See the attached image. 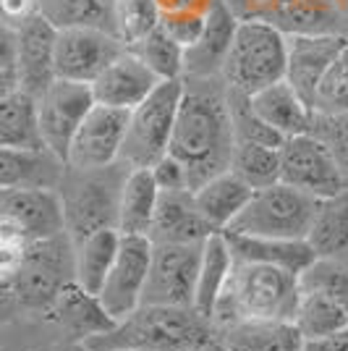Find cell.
<instances>
[{"instance_id": "cell-1", "label": "cell", "mask_w": 348, "mask_h": 351, "mask_svg": "<svg viewBox=\"0 0 348 351\" xmlns=\"http://www.w3.org/2000/svg\"><path fill=\"white\" fill-rule=\"evenodd\" d=\"M184 92L175 113L168 155L189 171L191 191L207 178L228 171L233 152V126L228 113V87L223 79H181Z\"/></svg>"}, {"instance_id": "cell-2", "label": "cell", "mask_w": 348, "mask_h": 351, "mask_svg": "<svg viewBox=\"0 0 348 351\" xmlns=\"http://www.w3.org/2000/svg\"><path fill=\"white\" fill-rule=\"evenodd\" d=\"M212 341V322L194 307L139 304L108 333L89 338L87 351H189Z\"/></svg>"}, {"instance_id": "cell-3", "label": "cell", "mask_w": 348, "mask_h": 351, "mask_svg": "<svg viewBox=\"0 0 348 351\" xmlns=\"http://www.w3.org/2000/svg\"><path fill=\"white\" fill-rule=\"evenodd\" d=\"M301 299V280L277 265L233 260L231 278L212 312V325L236 320L293 322Z\"/></svg>"}, {"instance_id": "cell-4", "label": "cell", "mask_w": 348, "mask_h": 351, "mask_svg": "<svg viewBox=\"0 0 348 351\" xmlns=\"http://www.w3.org/2000/svg\"><path fill=\"white\" fill-rule=\"evenodd\" d=\"M131 168L113 162L102 168H66L58 181V197L63 205V223L71 241L116 228L121 189Z\"/></svg>"}, {"instance_id": "cell-5", "label": "cell", "mask_w": 348, "mask_h": 351, "mask_svg": "<svg viewBox=\"0 0 348 351\" xmlns=\"http://www.w3.org/2000/svg\"><path fill=\"white\" fill-rule=\"evenodd\" d=\"M286 50L288 34L270 21H238L220 76L228 89L254 95L257 89L286 79Z\"/></svg>"}, {"instance_id": "cell-6", "label": "cell", "mask_w": 348, "mask_h": 351, "mask_svg": "<svg viewBox=\"0 0 348 351\" xmlns=\"http://www.w3.org/2000/svg\"><path fill=\"white\" fill-rule=\"evenodd\" d=\"M317 207V197L277 181L273 186L251 191L244 210L225 231L260 239H306Z\"/></svg>"}, {"instance_id": "cell-7", "label": "cell", "mask_w": 348, "mask_h": 351, "mask_svg": "<svg viewBox=\"0 0 348 351\" xmlns=\"http://www.w3.org/2000/svg\"><path fill=\"white\" fill-rule=\"evenodd\" d=\"M73 280V241L66 231L32 241L24 263L11 278V291L18 307L45 315L69 283Z\"/></svg>"}, {"instance_id": "cell-8", "label": "cell", "mask_w": 348, "mask_h": 351, "mask_svg": "<svg viewBox=\"0 0 348 351\" xmlns=\"http://www.w3.org/2000/svg\"><path fill=\"white\" fill-rule=\"evenodd\" d=\"M184 82H160L134 110H129V126L121 147V162L129 168H152L168 155L175 113L181 103Z\"/></svg>"}, {"instance_id": "cell-9", "label": "cell", "mask_w": 348, "mask_h": 351, "mask_svg": "<svg viewBox=\"0 0 348 351\" xmlns=\"http://www.w3.org/2000/svg\"><path fill=\"white\" fill-rule=\"evenodd\" d=\"M280 181L317 199H327L348 189L330 147L317 134L288 136L280 145Z\"/></svg>"}, {"instance_id": "cell-10", "label": "cell", "mask_w": 348, "mask_h": 351, "mask_svg": "<svg viewBox=\"0 0 348 351\" xmlns=\"http://www.w3.org/2000/svg\"><path fill=\"white\" fill-rule=\"evenodd\" d=\"M202 244H152L142 304L194 307Z\"/></svg>"}, {"instance_id": "cell-11", "label": "cell", "mask_w": 348, "mask_h": 351, "mask_svg": "<svg viewBox=\"0 0 348 351\" xmlns=\"http://www.w3.org/2000/svg\"><path fill=\"white\" fill-rule=\"evenodd\" d=\"M34 103H37V126L45 149L66 162L73 134L89 113V108L95 105L92 87L82 82L55 79L40 97H34Z\"/></svg>"}, {"instance_id": "cell-12", "label": "cell", "mask_w": 348, "mask_h": 351, "mask_svg": "<svg viewBox=\"0 0 348 351\" xmlns=\"http://www.w3.org/2000/svg\"><path fill=\"white\" fill-rule=\"evenodd\" d=\"M149 254H152V241L147 236H121L113 267L108 270L97 293L105 312L116 322L142 304L147 273H149Z\"/></svg>"}, {"instance_id": "cell-13", "label": "cell", "mask_w": 348, "mask_h": 351, "mask_svg": "<svg viewBox=\"0 0 348 351\" xmlns=\"http://www.w3.org/2000/svg\"><path fill=\"white\" fill-rule=\"evenodd\" d=\"M129 126V110L92 105L73 134L66 168H102L121 160V147Z\"/></svg>"}, {"instance_id": "cell-14", "label": "cell", "mask_w": 348, "mask_h": 351, "mask_svg": "<svg viewBox=\"0 0 348 351\" xmlns=\"http://www.w3.org/2000/svg\"><path fill=\"white\" fill-rule=\"evenodd\" d=\"M123 50L116 34L102 29H60L55 37V79L92 84Z\"/></svg>"}, {"instance_id": "cell-15", "label": "cell", "mask_w": 348, "mask_h": 351, "mask_svg": "<svg viewBox=\"0 0 348 351\" xmlns=\"http://www.w3.org/2000/svg\"><path fill=\"white\" fill-rule=\"evenodd\" d=\"M55 37L58 29L50 27L40 14L29 16L16 27L18 89L32 97H40L55 82Z\"/></svg>"}, {"instance_id": "cell-16", "label": "cell", "mask_w": 348, "mask_h": 351, "mask_svg": "<svg viewBox=\"0 0 348 351\" xmlns=\"http://www.w3.org/2000/svg\"><path fill=\"white\" fill-rule=\"evenodd\" d=\"M42 317L50 325H55L60 336H66L71 343H82V346L89 338L102 336L116 325V320L100 304V299L95 293L84 291L76 280H71L55 296V302L45 309Z\"/></svg>"}, {"instance_id": "cell-17", "label": "cell", "mask_w": 348, "mask_h": 351, "mask_svg": "<svg viewBox=\"0 0 348 351\" xmlns=\"http://www.w3.org/2000/svg\"><path fill=\"white\" fill-rule=\"evenodd\" d=\"M158 84V76L149 71L129 47H123L116 58L97 73V79L89 87H92V97L97 105L134 110Z\"/></svg>"}, {"instance_id": "cell-18", "label": "cell", "mask_w": 348, "mask_h": 351, "mask_svg": "<svg viewBox=\"0 0 348 351\" xmlns=\"http://www.w3.org/2000/svg\"><path fill=\"white\" fill-rule=\"evenodd\" d=\"M348 45L346 34H290L286 50V82L312 108V95L322 73Z\"/></svg>"}, {"instance_id": "cell-19", "label": "cell", "mask_w": 348, "mask_h": 351, "mask_svg": "<svg viewBox=\"0 0 348 351\" xmlns=\"http://www.w3.org/2000/svg\"><path fill=\"white\" fill-rule=\"evenodd\" d=\"M215 228L199 215L191 189L160 191L147 239L152 244H202Z\"/></svg>"}, {"instance_id": "cell-20", "label": "cell", "mask_w": 348, "mask_h": 351, "mask_svg": "<svg viewBox=\"0 0 348 351\" xmlns=\"http://www.w3.org/2000/svg\"><path fill=\"white\" fill-rule=\"evenodd\" d=\"M0 213L14 218L27 239H47L66 231L58 189H8L0 191Z\"/></svg>"}, {"instance_id": "cell-21", "label": "cell", "mask_w": 348, "mask_h": 351, "mask_svg": "<svg viewBox=\"0 0 348 351\" xmlns=\"http://www.w3.org/2000/svg\"><path fill=\"white\" fill-rule=\"evenodd\" d=\"M212 341L223 351H304V338L293 322L236 320L212 325Z\"/></svg>"}, {"instance_id": "cell-22", "label": "cell", "mask_w": 348, "mask_h": 351, "mask_svg": "<svg viewBox=\"0 0 348 351\" xmlns=\"http://www.w3.org/2000/svg\"><path fill=\"white\" fill-rule=\"evenodd\" d=\"M236 24L238 21L215 0V5L207 11L199 40L184 50V79H223L220 73L231 50Z\"/></svg>"}, {"instance_id": "cell-23", "label": "cell", "mask_w": 348, "mask_h": 351, "mask_svg": "<svg viewBox=\"0 0 348 351\" xmlns=\"http://www.w3.org/2000/svg\"><path fill=\"white\" fill-rule=\"evenodd\" d=\"M249 103L254 108V113L283 139L309 134L314 129V110L286 79L257 89L254 95H249Z\"/></svg>"}, {"instance_id": "cell-24", "label": "cell", "mask_w": 348, "mask_h": 351, "mask_svg": "<svg viewBox=\"0 0 348 351\" xmlns=\"http://www.w3.org/2000/svg\"><path fill=\"white\" fill-rule=\"evenodd\" d=\"M66 162L47 149L0 147V191L8 189H58Z\"/></svg>"}, {"instance_id": "cell-25", "label": "cell", "mask_w": 348, "mask_h": 351, "mask_svg": "<svg viewBox=\"0 0 348 351\" xmlns=\"http://www.w3.org/2000/svg\"><path fill=\"white\" fill-rule=\"evenodd\" d=\"M231 244L233 260L238 263H264L277 265L293 276H301L309 265L317 260L314 249L306 239H260V236H241L223 231Z\"/></svg>"}, {"instance_id": "cell-26", "label": "cell", "mask_w": 348, "mask_h": 351, "mask_svg": "<svg viewBox=\"0 0 348 351\" xmlns=\"http://www.w3.org/2000/svg\"><path fill=\"white\" fill-rule=\"evenodd\" d=\"M264 21L283 34H343L338 0H275Z\"/></svg>"}, {"instance_id": "cell-27", "label": "cell", "mask_w": 348, "mask_h": 351, "mask_svg": "<svg viewBox=\"0 0 348 351\" xmlns=\"http://www.w3.org/2000/svg\"><path fill=\"white\" fill-rule=\"evenodd\" d=\"M251 191L254 189L244 178H238L233 171H223L199 184L191 194H194V205L199 210V215L210 223V228L225 231L236 220V215L244 210Z\"/></svg>"}, {"instance_id": "cell-28", "label": "cell", "mask_w": 348, "mask_h": 351, "mask_svg": "<svg viewBox=\"0 0 348 351\" xmlns=\"http://www.w3.org/2000/svg\"><path fill=\"white\" fill-rule=\"evenodd\" d=\"M233 252L223 231H215L204 239L199 273H197V291H194V309L212 322V312L218 307L220 293L231 278Z\"/></svg>"}, {"instance_id": "cell-29", "label": "cell", "mask_w": 348, "mask_h": 351, "mask_svg": "<svg viewBox=\"0 0 348 351\" xmlns=\"http://www.w3.org/2000/svg\"><path fill=\"white\" fill-rule=\"evenodd\" d=\"M160 189L149 168H131L121 189L118 202V234L121 236H147L155 218Z\"/></svg>"}, {"instance_id": "cell-30", "label": "cell", "mask_w": 348, "mask_h": 351, "mask_svg": "<svg viewBox=\"0 0 348 351\" xmlns=\"http://www.w3.org/2000/svg\"><path fill=\"white\" fill-rule=\"evenodd\" d=\"M309 247L317 257L343 260L348 254V189L319 199L317 215L312 220V228L306 234Z\"/></svg>"}, {"instance_id": "cell-31", "label": "cell", "mask_w": 348, "mask_h": 351, "mask_svg": "<svg viewBox=\"0 0 348 351\" xmlns=\"http://www.w3.org/2000/svg\"><path fill=\"white\" fill-rule=\"evenodd\" d=\"M118 244H121L118 228H105L73 244V280L84 291L95 296L100 293L102 280L118 254Z\"/></svg>"}, {"instance_id": "cell-32", "label": "cell", "mask_w": 348, "mask_h": 351, "mask_svg": "<svg viewBox=\"0 0 348 351\" xmlns=\"http://www.w3.org/2000/svg\"><path fill=\"white\" fill-rule=\"evenodd\" d=\"M37 14L55 29H102L113 34V0H37Z\"/></svg>"}, {"instance_id": "cell-33", "label": "cell", "mask_w": 348, "mask_h": 351, "mask_svg": "<svg viewBox=\"0 0 348 351\" xmlns=\"http://www.w3.org/2000/svg\"><path fill=\"white\" fill-rule=\"evenodd\" d=\"M0 147L45 149L37 126V103L21 89L0 100Z\"/></svg>"}, {"instance_id": "cell-34", "label": "cell", "mask_w": 348, "mask_h": 351, "mask_svg": "<svg viewBox=\"0 0 348 351\" xmlns=\"http://www.w3.org/2000/svg\"><path fill=\"white\" fill-rule=\"evenodd\" d=\"M293 325L304 341H312V338L327 336V333H335L340 328H348V312L325 291L301 289Z\"/></svg>"}, {"instance_id": "cell-35", "label": "cell", "mask_w": 348, "mask_h": 351, "mask_svg": "<svg viewBox=\"0 0 348 351\" xmlns=\"http://www.w3.org/2000/svg\"><path fill=\"white\" fill-rule=\"evenodd\" d=\"M129 50L158 76V82L184 79V47L175 43L160 24L149 34H145L139 43L131 45Z\"/></svg>"}, {"instance_id": "cell-36", "label": "cell", "mask_w": 348, "mask_h": 351, "mask_svg": "<svg viewBox=\"0 0 348 351\" xmlns=\"http://www.w3.org/2000/svg\"><path fill=\"white\" fill-rule=\"evenodd\" d=\"M228 171L244 178L251 189H264L280 181V147L236 142Z\"/></svg>"}, {"instance_id": "cell-37", "label": "cell", "mask_w": 348, "mask_h": 351, "mask_svg": "<svg viewBox=\"0 0 348 351\" xmlns=\"http://www.w3.org/2000/svg\"><path fill=\"white\" fill-rule=\"evenodd\" d=\"M314 116L338 118L348 116V45L335 56V60L322 73L317 89L312 95Z\"/></svg>"}, {"instance_id": "cell-38", "label": "cell", "mask_w": 348, "mask_h": 351, "mask_svg": "<svg viewBox=\"0 0 348 351\" xmlns=\"http://www.w3.org/2000/svg\"><path fill=\"white\" fill-rule=\"evenodd\" d=\"M160 24L155 0H113V34L123 47L139 43Z\"/></svg>"}, {"instance_id": "cell-39", "label": "cell", "mask_w": 348, "mask_h": 351, "mask_svg": "<svg viewBox=\"0 0 348 351\" xmlns=\"http://www.w3.org/2000/svg\"><path fill=\"white\" fill-rule=\"evenodd\" d=\"M228 113H231L233 139L236 142H254V145H267V147L283 145V136L275 129H270L254 113V108L249 103V95L228 89Z\"/></svg>"}, {"instance_id": "cell-40", "label": "cell", "mask_w": 348, "mask_h": 351, "mask_svg": "<svg viewBox=\"0 0 348 351\" xmlns=\"http://www.w3.org/2000/svg\"><path fill=\"white\" fill-rule=\"evenodd\" d=\"M299 280H301V289L325 291L348 312V263L346 260L317 257V260L299 276Z\"/></svg>"}, {"instance_id": "cell-41", "label": "cell", "mask_w": 348, "mask_h": 351, "mask_svg": "<svg viewBox=\"0 0 348 351\" xmlns=\"http://www.w3.org/2000/svg\"><path fill=\"white\" fill-rule=\"evenodd\" d=\"M312 134H317L319 139L330 147L340 173L348 181V116H338V118L314 116V129H312Z\"/></svg>"}, {"instance_id": "cell-42", "label": "cell", "mask_w": 348, "mask_h": 351, "mask_svg": "<svg viewBox=\"0 0 348 351\" xmlns=\"http://www.w3.org/2000/svg\"><path fill=\"white\" fill-rule=\"evenodd\" d=\"M18 89L16 76V29L0 21V100Z\"/></svg>"}, {"instance_id": "cell-43", "label": "cell", "mask_w": 348, "mask_h": 351, "mask_svg": "<svg viewBox=\"0 0 348 351\" xmlns=\"http://www.w3.org/2000/svg\"><path fill=\"white\" fill-rule=\"evenodd\" d=\"M204 21L207 14H171V16H160V27L173 37L175 43L181 45L184 50L199 40V34L204 29Z\"/></svg>"}, {"instance_id": "cell-44", "label": "cell", "mask_w": 348, "mask_h": 351, "mask_svg": "<svg viewBox=\"0 0 348 351\" xmlns=\"http://www.w3.org/2000/svg\"><path fill=\"white\" fill-rule=\"evenodd\" d=\"M149 173H152V178H155V184H158L160 191L191 189L189 171L184 168V162L175 160L173 155H162V158L149 168Z\"/></svg>"}, {"instance_id": "cell-45", "label": "cell", "mask_w": 348, "mask_h": 351, "mask_svg": "<svg viewBox=\"0 0 348 351\" xmlns=\"http://www.w3.org/2000/svg\"><path fill=\"white\" fill-rule=\"evenodd\" d=\"M220 5L236 19V21H251V19H267L275 0H218Z\"/></svg>"}, {"instance_id": "cell-46", "label": "cell", "mask_w": 348, "mask_h": 351, "mask_svg": "<svg viewBox=\"0 0 348 351\" xmlns=\"http://www.w3.org/2000/svg\"><path fill=\"white\" fill-rule=\"evenodd\" d=\"M34 14H37V0H0V21L14 29Z\"/></svg>"}, {"instance_id": "cell-47", "label": "cell", "mask_w": 348, "mask_h": 351, "mask_svg": "<svg viewBox=\"0 0 348 351\" xmlns=\"http://www.w3.org/2000/svg\"><path fill=\"white\" fill-rule=\"evenodd\" d=\"M160 8V16L171 14H207L215 0H155Z\"/></svg>"}, {"instance_id": "cell-48", "label": "cell", "mask_w": 348, "mask_h": 351, "mask_svg": "<svg viewBox=\"0 0 348 351\" xmlns=\"http://www.w3.org/2000/svg\"><path fill=\"white\" fill-rule=\"evenodd\" d=\"M304 351H348V328L304 341Z\"/></svg>"}, {"instance_id": "cell-49", "label": "cell", "mask_w": 348, "mask_h": 351, "mask_svg": "<svg viewBox=\"0 0 348 351\" xmlns=\"http://www.w3.org/2000/svg\"><path fill=\"white\" fill-rule=\"evenodd\" d=\"M8 304H16L14 291H11V283H3V280H0V309L8 307Z\"/></svg>"}, {"instance_id": "cell-50", "label": "cell", "mask_w": 348, "mask_h": 351, "mask_svg": "<svg viewBox=\"0 0 348 351\" xmlns=\"http://www.w3.org/2000/svg\"><path fill=\"white\" fill-rule=\"evenodd\" d=\"M34 351H87V349H84L82 343H71V341H69L66 346H53V349H34Z\"/></svg>"}, {"instance_id": "cell-51", "label": "cell", "mask_w": 348, "mask_h": 351, "mask_svg": "<svg viewBox=\"0 0 348 351\" xmlns=\"http://www.w3.org/2000/svg\"><path fill=\"white\" fill-rule=\"evenodd\" d=\"M340 5V16H343V34L348 37V0H338Z\"/></svg>"}, {"instance_id": "cell-52", "label": "cell", "mask_w": 348, "mask_h": 351, "mask_svg": "<svg viewBox=\"0 0 348 351\" xmlns=\"http://www.w3.org/2000/svg\"><path fill=\"white\" fill-rule=\"evenodd\" d=\"M189 351H223L218 346V343H215V341H210V343H202V346H194V349H189Z\"/></svg>"}]
</instances>
